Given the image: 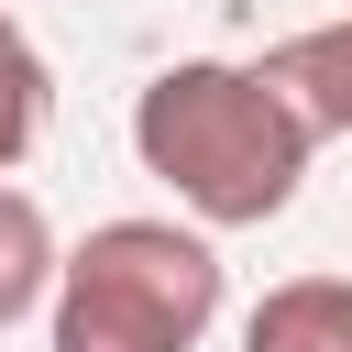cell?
<instances>
[{
    "mask_svg": "<svg viewBox=\"0 0 352 352\" xmlns=\"http://www.w3.org/2000/svg\"><path fill=\"white\" fill-rule=\"evenodd\" d=\"M44 99H55V77H44V55H33V33L0 11V176L33 154V132H44Z\"/></svg>",
    "mask_w": 352,
    "mask_h": 352,
    "instance_id": "cell-6",
    "label": "cell"
},
{
    "mask_svg": "<svg viewBox=\"0 0 352 352\" xmlns=\"http://www.w3.org/2000/svg\"><path fill=\"white\" fill-rule=\"evenodd\" d=\"M132 154H143V176H165L209 231H264V220L297 198L319 132L286 110V88H275L264 66L187 55V66H165V77L132 99Z\"/></svg>",
    "mask_w": 352,
    "mask_h": 352,
    "instance_id": "cell-1",
    "label": "cell"
},
{
    "mask_svg": "<svg viewBox=\"0 0 352 352\" xmlns=\"http://www.w3.org/2000/svg\"><path fill=\"white\" fill-rule=\"evenodd\" d=\"M264 77L286 88V110L330 143V132H352V22H319V33H286L275 55H264Z\"/></svg>",
    "mask_w": 352,
    "mask_h": 352,
    "instance_id": "cell-4",
    "label": "cell"
},
{
    "mask_svg": "<svg viewBox=\"0 0 352 352\" xmlns=\"http://www.w3.org/2000/svg\"><path fill=\"white\" fill-rule=\"evenodd\" d=\"M220 319V253L176 220H99L55 264V352H198Z\"/></svg>",
    "mask_w": 352,
    "mask_h": 352,
    "instance_id": "cell-2",
    "label": "cell"
},
{
    "mask_svg": "<svg viewBox=\"0 0 352 352\" xmlns=\"http://www.w3.org/2000/svg\"><path fill=\"white\" fill-rule=\"evenodd\" d=\"M55 231H44V209L22 198V187H0V330L22 319V308H44V286H55Z\"/></svg>",
    "mask_w": 352,
    "mask_h": 352,
    "instance_id": "cell-5",
    "label": "cell"
},
{
    "mask_svg": "<svg viewBox=\"0 0 352 352\" xmlns=\"http://www.w3.org/2000/svg\"><path fill=\"white\" fill-rule=\"evenodd\" d=\"M242 352H352V275H286L253 297Z\"/></svg>",
    "mask_w": 352,
    "mask_h": 352,
    "instance_id": "cell-3",
    "label": "cell"
}]
</instances>
